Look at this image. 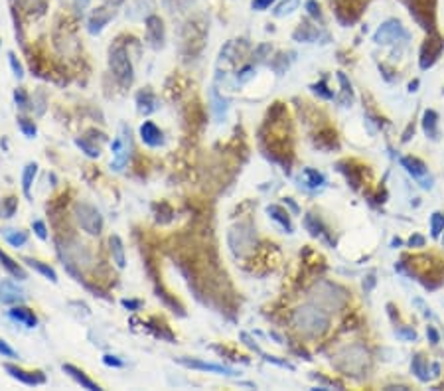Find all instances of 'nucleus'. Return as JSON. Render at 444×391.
Wrapping results in <instances>:
<instances>
[{
  "mask_svg": "<svg viewBox=\"0 0 444 391\" xmlns=\"http://www.w3.org/2000/svg\"><path fill=\"white\" fill-rule=\"evenodd\" d=\"M300 0H284L276 10H274V16H284V14H290L296 6H298Z\"/></svg>",
  "mask_w": 444,
  "mask_h": 391,
  "instance_id": "c9c22d12",
  "label": "nucleus"
},
{
  "mask_svg": "<svg viewBox=\"0 0 444 391\" xmlns=\"http://www.w3.org/2000/svg\"><path fill=\"white\" fill-rule=\"evenodd\" d=\"M18 127H20V131L24 133V137H28V139H34V137L38 135V129H36L34 121H30V119H26V117H20V119H18Z\"/></svg>",
  "mask_w": 444,
  "mask_h": 391,
  "instance_id": "473e14b6",
  "label": "nucleus"
},
{
  "mask_svg": "<svg viewBox=\"0 0 444 391\" xmlns=\"http://www.w3.org/2000/svg\"><path fill=\"white\" fill-rule=\"evenodd\" d=\"M443 241H444V239H443Z\"/></svg>",
  "mask_w": 444,
  "mask_h": 391,
  "instance_id": "13d9d810",
  "label": "nucleus"
},
{
  "mask_svg": "<svg viewBox=\"0 0 444 391\" xmlns=\"http://www.w3.org/2000/svg\"><path fill=\"white\" fill-rule=\"evenodd\" d=\"M417 85H419V81H415V83H411V85H409V89H411V91H417Z\"/></svg>",
  "mask_w": 444,
  "mask_h": 391,
  "instance_id": "5fc2aeb1",
  "label": "nucleus"
},
{
  "mask_svg": "<svg viewBox=\"0 0 444 391\" xmlns=\"http://www.w3.org/2000/svg\"><path fill=\"white\" fill-rule=\"evenodd\" d=\"M103 364L105 366H111V368H123L125 364H123V360H119L117 356H103Z\"/></svg>",
  "mask_w": 444,
  "mask_h": 391,
  "instance_id": "c03bdc74",
  "label": "nucleus"
},
{
  "mask_svg": "<svg viewBox=\"0 0 444 391\" xmlns=\"http://www.w3.org/2000/svg\"><path fill=\"white\" fill-rule=\"evenodd\" d=\"M8 314H10V318H12V320H16V322L24 324L26 328H34V326L38 324V318H36L34 311H30V309H26V307L14 305V307H12V311H10Z\"/></svg>",
  "mask_w": 444,
  "mask_h": 391,
  "instance_id": "aec40b11",
  "label": "nucleus"
},
{
  "mask_svg": "<svg viewBox=\"0 0 444 391\" xmlns=\"http://www.w3.org/2000/svg\"><path fill=\"white\" fill-rule=\"evenodd\" d=\"M304 226H306V230L314 235V237H320V239L328 241L330 245H334V241H332V239H330V235H328V230L322 226V222H320L314 214H308V216L304 218Z\"/></svg>",
  "mask_w": 444,
  "mask_h": 391,
  "instance_id": "4be33fe9",
  "label": "nucleus"
},
{
  "mask_svg": "<svg viewBox=\"0 0 444 391\" xmlns=\"http://www.w3.org/2000/svg\"><path fill=\"white\" fill-rule=\"evenodd\" d=\"M73 214H75V220L81 226V230L87 232L89 235H99L103 232V216L91 204H85V202L75 204Z\"/></svg>",
  "mask_w": 444,
  "mask_h": 391,
  "instance_id": "423d86ee",
  "label": "nucleus"
},
{
  "mask_svg": "<svg viewBox=\"0 0 444 391\" xmlns=\"http://www.w3.org/2000/svg\"><path fill=\"white\" fill-rule=\"evenodd\" d=\"M437 121H439V115L435 111H427L423 117V129L431 139H437Z\"/></svg>",
  "mask_w": 444,
  "mask_h": 391,
  "instance_id": "c85d7f7f",
  "label": "nucleus"
},
{
  "mask_svg": "<svg viewBox=\"0 0 444 391\" xmlns=\"http://www.w3.org/2000/svg\"><path fill=\"white\" fill-rule=\"evenodd\" d=\"M409 245H411V247H423V245H425V237H421V235H413V237L409 239Z\"/></svg>",
  "mask_w": 444,
  "mask_h": 391,
  "instance_id": "3c124183",
  "label": "nucleus"
},
{
  "mask_svg": "<svg viewBox=\"0 0 444 391\" xmlns=\"http://www.w3.org/2000/svg\"><path fill=\"white\" fill-rule=\"evenodd\" d=\"M8 62H10V68H12V72H14V76L18 79L24 78V68H22V64L18 62V58H16V54H8Z\"/></svg>",
  "mask_w": 444,
  "mask_h": 391,
  "instance_id": "58836bf2",
  "label": "nucleus"
},
{
  "mask_svg": "<svg viewBox=\"0 0 444 391\" xmlns=\"http://www.w3.org/2000/svg\"><path fill=\"white\" fill-rule=\"evenodd\" d=\"M231 232H233L235 235H239V241H237V239H235V241H229V245L233 247L235 253H243L245 249L251 247L253 239H255V235H253V232H251V226H239V228H233Z\"/></svg>",
  "mask_w": 444,
  "mask_h": 391,
  "instance_id": "dca6fc26",
  "label": "nucleus"
},
{
  "mask_svg": "<svg viewBox=\"0 0 444 391\" xmlns=\"http://www.w3.org/2000/svg\"><path fill=\"white\" fill-rule=\"evenodd\" d=\"M312 91H314L316 95L324 97V99H332V97H334V93H332V91H328V87H326V83H324V81H320V83L312 85Z\"/></svg>",
  "mask_w": 444,
  "mask_h": 391,
  "instance_id": "a19ab883",
  "label": "nucleus"
},
{
  "mask_svg": "<svg viewBox=\"0 0 444 391\" xmlns=\"http://www.w3.org/2000/svg\"><path fill=\"white\" fill-rule=\"evenodd\" d=\"M121 305H123L127 311H132V313H136V311L142 309V301H132V299H123Z\"/></svg>",
  "mask_w": 444,
  "mask_h": 391,
  "instance_id": "37998d69",
  "label": "nucleus"
},
{
  "mask_svg": "<svg viewBox=\"0 0 444 391\" xmlns=\"http://www.w3.org/2000/svg\"><path fill=\"white\" fill-rule=\"evenodd\" d=\"M16 208H18V200L16 198H6L0 202V218H12L16 214Z\"/></svg>",
  "mask_w": 444,
  "mask_h": 391,
  "instance_id": "2f4dec72",
  "label": "nucleus"
},
{
  "mask_svg": "<svg viewBox=\"0 0 444 391\" xmlns=\"http://www.w3.org/2000/svg\"><path fill=\"white\" fill-rule=\"evenodd\" d=\"M75 145H77V147H79V149H81V151H83L89 158H99V155H101V153H99V147L91 145L87 139H77V141H75Z\"/></svg>",
  "mask_w": 444,
  "mask_h": 391,
  "instance_id": "f704fd0d",
  "label": "nucleus"
},
{
  "mask_svg": "<svg viewBox=\"0 0 444 391\" xmlns=\"http://www.w3.org/2000/svg\"><path fill=\"white\" fill-rule=\"evenodd\" d=\"M415 305H419V307L423 309V314H425V316H433V313H431V309H427V307L423 305V301H415Z\"/></svg>",
  "mask_w": 444,
  "mask_h": 391,
  "instance_id": "864d4df0",
  "label": "nucleus"
},
{
  "mask_svg": "<svg viewBox=\"0 0 444 391\" xmlns=\"http://www.w3.org/2000/svg\"><path fill=\"white\" fill-rule=\"evenodd\" d=\"M154 0H134L128 10H127V16L130 20H146L148 16L154 14Z\"/></svg>",
  "mask_w": 444,
  "mask_h": 391,
  "instance_id": "2eb2a0df",
  "label": "nucleus"
},
{
  "mask_svg": "<svg viewBox=\"0 0 444 391\" xmlns=\"http://www.w3.org/2000/svg\"><path fill=\"white\" fill-rule=\"evenodd\" d=\"M62 370H63V372H65V374H67V376H69L71 380H75V382H77V384H79V386H81L83 390L101 391V388H99V386H97V384H95L93 380H89L87 376H85V374H83V372H81L79 368H75V366H71V364H63V366H62Z\"/></svg>",
  "mask_w": 444,
  "mask_h": 391,
  "instance_id": "a211bd4d",
  "label": "nucleus"
},
{
  "mask_svg": "<svg viewBox=\"0 0 444 391\" xmlns=\"http://www.w3.org/2000/svg\"><path fill=\"white\" fill-rule=\"evenodd\" d=\"M0 265L14 277V279H18V281H24V279H28V275H26V271L22 269V265H18L12 257H8L2 249H0Z\"/></svg>",
  "mask_w": 444,
  "mask_h": 391,
  "instance_id": "5701e85b",
  "label": "nucleus"
},
{
  "mask_svg": "<svg viewBox=\"0 0 444 391\" xmlns=\"http://www.w3.org/2000/svg\"><path fill=\"white\" fill-rule=\"evenodd\" d=\"M14 101L18 105V109H22V111H26L30 107V101H28V95H26L24 89H16L14 91Z\"/></svg>",
  "mask_w": 444,
  "mask_h": 391,
  "instance_id": "e433bc0d",
  "label": "nucleus"
},
{
  "mask_svg": "<svg viewBox=\"0 0 444 391\" xmlns=\"http://www.w3.org/2000/svg\"><path fill=\"white\" fill-rule=\"evenodd\" d=\"M411 370H413V374L421 380V382H429L433 376L429 374V364H427V360L421 356V354H417L415 358H413V364H411Z\"/></svg>",
  "mask_w": 444,
  "mask_h": 391,
  "instance_id": "bb28decb",
  "label": "nucleus"
},
{
  "mask_svg": "<svg viewBox=\"0 0 444 391\" xmlns=\"http://www.w3.org/2000/svg\"><path fill=\"white\" fill-rule=\"evenodd\" d=\"M367 352L361 346H350L336 354V358L332 360V364L346 376H361L367 368Z\"/></svg>",
  "mask_w": 444,
  "mask_h": 391,
  "instance_id": "20e7f679",
  "label": "nucleus"
},
{
  "mask_svg": "<svg viewBox=\"0 0 444 391\" xmlns=\"http://www.w3.org/2000/svg\"><path fill=\"white\" fill-rule=\"evenodd\" d=\"M89 0H73V8L75 10H83V8H87Z\"/></svg>",
  "mask_w": 444,
  "mask_h": 391,
  "instance_id": "603ef678",
  "label": "nucleus"
},
{
  "mask_svg": "<svg viewBox=\"0 0 444 391\" xmlns=\"http://www.w3.org/2000/svg\"><path fill=\"white\" fill-rule=\"evenodd\" d=\"M338 79H340V83H342V89H344V101H346V103H348V101L352 103V99H354V93H352V85H350L348 78H346V76H344V74L340 72V74H338Z\"/></svg>",
  "mask_w": 444,
  "mask_h": 391,
  "instance_id": "4c0bfd02",
  "label": "nucleus"
},
{
  "mask_svg": "<svg viewBox=\"0 0 444 391\" xmlns=\"http://www.w3.org/2000/svg\"><path fill=\"white\" fill-rule=\"evenodd\" d=\"M22 2H36V0H22Z\"/></svg>",
  "mask_w": 444,
  "mask_h": 391,
  "instance_id": "4d7b16f0",
  "label": "nucleus"
},
{
  "mask_svg": "<svg viewBox=\"0 0 444 391\" xmlns=\"http://www.w3.org/2000/svg\"><path fill=\"white\" fill-rule=\"evenodd\" d=\"M292 324L296 326L300 334L308 338H316L328 330L330 318H328V313L320 309L318 305H306L292 313Z\"/></svg>",
  "mask_w": 444,
  "mask_h": 391,
  "instance_id": "f257e3e1",
  "label": "nucleus"
},
{
  "mask_svg": "<svg viewBox=\"0 0 444 391\" xmlns=\"http://www.w3.org/2000/svg\"><path fill=\"white\" fill-rule=\"evenodd\" d=\"M316 38H318V30L306 22L300 24V28L294 32V40H300V42H314Z\"/></svg>",
  "mask_w": 444,
  "mask_h": 391,
  "instance_id": "cd10ccee",
  "label": "nucleus"
},
{
  "mask_svg": "<svg viewBox=\"0 0 444 391\" xmlns=\"http://www.w3.org/2000/svg\"><path fill=\"white\" fill-rule=\"evenodd\" d=\"M4 370L8 372L10 378L18 380L24 386H42V384H46V376L42 372H26V370H22L18 366H12V364H6Z\"/></svg>",
  "mask_w": 444,
  "mask_h": 391,
  "instance_id": "9d476101",
  "label": "nucleus"
},
{
  "mask_svg": "<svg viewBox=\"0 0 444 391\" xmlns=\"http://www.w3.org/2000/svg\"><path fill=\"white\" fill-rule=\"evenodd\" d=\"M26 301L24 291H20L12 281H2L0 283V305H20Z\"/></svg>",
  "mask_w": 444,
  "mask_h": 391,
  "instance_id": "ddd939ff",
  "label": "nucleus"
},
{
  "mask_svg": "<svg viewBox=\"0 0 444 391\" xmlns=\"http://www.w3.org/2000/svg\"><path fill=\"white\" fill-rule=\"evenodd\" d=\"M443 52V40L441 38H433V40H427V44L423 46V54H421V68L427 70L431 68L437 58L441 56Z\"/></svg>",
  "mask_w": 444,
  "mask_h": 391,
  "instance_id": "4468645a",
  "label": "nucleus"
},
{
  "mask_svg": "<svg viewBox=\"0 0 444 391\" xmlns=\"http://www.w3.org/2000/svg\"><path fill=\"white\" fill-rule=\"evenodd\" d=\"M401 164H403V168H405L415 180H419V184H421L423 188H433V178H431V176L427 178V166H425L419 158L403 156L401 158Z\"/></svg>",
  "mask_w": 444,
  "mask_h": 391,
  "instance_id": "1a4fd4ad",
  "label": "nucleus"
},
{
  "mask_svg": "<svg viewBox=\"0 0 444 391\" xmlns=\"http://www.w3.org/2000/svg\"><path fill=\"white\" fill-rule=\"evenodd\" d=\"M113 16H115V10L99 8V10L93 14V18L89 20V32H91V34H99V32L105 28V24H107Z\"/></svg>",
  "mask_w": 444,
  "mask_h": 391,
  "instance_id": "412c9836",
  "label": "nucleus"
},
{
  "mask_svg": "<svg viewBox=\"0 0 444 391\" xmlns=\"http://www.w3.org/2000/svg\"><path fill=\"white\" fill-rule=\"evenodd\" d=\"M0 356H2V358H12V360H16V358H18V352H16L6 340L0 338Z\"/></svg>",
  "mask_w": 444,
  "mask_h": 391,
  "instance_id": "ea45409f",
  "label": "nucleus"
},
{
  "mask_svg": "<svg viewBox=\"0 0 444 391\" xmlns=\"http://www.w3.org/2000/svg\"><path fill=\"white\" fill-rule=\"evenodd\" d=\"M24 263H28V267H32L34 271H38L40 275H44L48 281H52V283H58V273L50 267V265H46V263H42V261H38V259H24Z\"/></svg>",
  "mask_w": 444,
  "mask_h": 391,
  "instance_id": "a878e982",
  "label": "nucleus"
},
{
  "mask_svg": "<svg viewBox=\"0 0 444 391\" xmlns=\"http://www.w3.org/2000/svg\"><path fill=\"white\" fill-rule=\"evenodd\" d=\"M136 109H138L140 115H150V113H154V111L160 109V103H158V99H156L154 93H150V91H138L136 93Z\"/></svg>",
  "mask_w": 444,
  "mask_h": 391,
  "instance_id": "f3484780",
  "label": "nucleus"
},
{
  "mask_svg": "<svg viewBox=\"0 0 444 391\" xmlns=\"http://www.w3.org/2000/svg\"><path fill=\"white\" fill-rule=\"evenodd\" d=\"M111 151H113V162L111 168L115 172L125 170V166L128 164L130 151H132V139H130V129L127 125H121V135L111 143Z\"/></svg>",
  "mask_w": 444,
  "mask_h": 391,
  "instance_id": "39448f33",
  "label": "nucleus"
},
{
  "mask_svg": "<svg viewBox=\"0 0 444 391\" xmlns=\"http://www.w3.org/2000/svg\"><path fill=\"white\" fill-rule=\"evenodd\" d=\"M36 174H38V164H36V162L26 164L24 174H22V190H24V196H26V198H30V196H32L30 192H32V184H34Z\"/></svg>",
  "mask_w": 444,
  "mask_h": 391,
  "instance_id": "b1692460",
  "label": "nucleus"
},
{
  "mask_svg": "<svg viewBox=\"0 0 444 391\" xmlns=\"http://www.w3.org/2000/svg\"><path fill=\"white\" fill-rule=\"evenodd\" d=\"M427 336H429L431 344H439V332L435 330V326H429L427 328Z\"/></svg>",
  "mask_w": 444,
  "mask_h": 391,
  "instance_id": "de8ad7c7",
  "label": "nucleus"
},
{
  "mask_svg": "<svg viewBox=\"0 0 444 391\" xmlns=\"http://www.w3.org/2000/svg\"><path fill=\"white\" fill-rule=\"evenodd\" d=\"M444 230V214L441 212H435L433 218H431V234L433 237H439Z\"/></svg>",
  "mask_w": 444,
  "mask_h": 391,
  "instance_id": "72a5a7b5",
  "label": "nucleus"
},
{
  "mask_svg": "<svg viewBox=\"0 0 444 391\" xmlns=\"http://www.w3.org/2000/svg\"><path fill=\"white\" fill-rule=\"evenodd\" d=\"M397 336H399V338H405V340H409V342L417 340V332H415V330H409V328H399V330H397Z\"/></svg>",
  "mask_w": 444,
  "mask_h": 391,
  "instance_id": "a18cd8bd",
  "label": "nucleus"
},
{
  "mask_svg": "<svg viewBox=\"0 0 444 391\" xmlns=\"http://www.w3.org/2000/svg\"><path fill=\"white\" fill-rule=\"evenodd\" d=\"M306 8H308L310 16H314V18H320V6L316 4V0H308V2H306Z\"/></svg>",
  "mask_w": 444,
  "mask_h": 391,
  "instance_id": "49530a36",
  "label": "nucleus"
},
{
  "mask_svg": "<svg viewBox=\"0 0 444 391\" xmlns=\"http://www.w3.org/2000/svg\"><path fill=\"white\" fill-rule=\"evenodd\" d=\"M4 237H6V241L12 245V247H22V245H26V241H28V234L26 232H22V230H6L4 232Z\"/></svg>",
  "mask_w": 444,
  "mask_h": 391,
  "instance_id": "7c9ffc66",
  "label": "nucleus"
},
{
  "mask_svg": "<svg viewBox=\"0 0 444 391\" xmlns=\"http://www.w3.org/2000/svg\"><path fill=\"white\" fill-rule=\"evenodd\" d=\"M409 34L407 30L401 26L399 20H387L373 36V42L375 44H393V42H399V40H407Z\"/></svg>",
  "mask_w": 444,
  "mask_h": 391,
  "instance_id": "0eeeda50",
  "label": "nucleus"
},
{
  "mask_svg": "<svg viewBox=\"0 0 444 391\" xmlns=\"http://www.w3.org/2000/svg\"><path fill=\"white\" fill-rule=\"evenodd\" d=\"M266 214H268L274 222H278V224L286 230V234H292V224H290V218H288V214H286L280 206H268V208H266Z\"/></svg>",
  "mask_w": 444,
  "mask_h": 391,
  "instance_id": "393cba45",
  "label": "nucleus"
},
{
  "mask_svg": "<svg viewBox=\"0 0 444 391\" xmlns=\"http://www.w3.org/2000/svg\"><path fill=\"white\" fill-rule=\"evenodd\" d=\"M176 362L190 370H201V372H211V374H221V376H237L235 370L221 366V364H209V362H201V360H193V358H176Z\"/></svg>",
  "mask_w": 444,
  "mask_h": 391,
  "instance_id": "6e6552de",
  "label": "nucleus"
},
{
  "mask_svg": "<svg viewBox=\"0 0 444 391\" xmlns=\"http://www.w3.org/2000/svg\"><path fill=\"white\" fill-rule=\"evenodd\" d=\"M302 176H304V180H306V184H308L310 188H320V186L326 184L324 176H322L318 170H314V168H304V170H302Z\"/></svg>",
  "mask_w": 444,
  "mask_h": 391,
  "instance_id": "c756f323",
  "label": "nucleus"
},
{
  "mask_svg": "<svg viewBox=\"0 0 444 391\" xmlns=\"http://www.w3.org/2000/svg\"><path fill=\"white\" fill-rule=\"evenodd\" d=\"M312 301H314V305H318L320 309H324L326 313H330V311H340L346 303H348V293L342 289V287H338V285H334V283H330V281H320L314 289H312Z\"/></svg>",
  "mask_w": 444,
  "mask_h": 391,
  "instance_id": "f03ea898",
  "label": "nucleus"
},
{
  "mask_svg": "<svg viewBox=\"0 0 444 391\" xmlns=\"http://www.w3.org/2000/svg\"><path fill=\"white\" fill-rule=\"evenodd\" d=\"M251 78H253V68L249 66V68H245V70L241 72V76H239V83H245V81H249Z\"/></svg>",
  "mask_w": 444,
  "mask_h": 391,
  "instance_id": "8fccbe9b",
  "label": "nucleus"
},
{
  "mask_svg": "<svg viewBox=\"0 0 444 391\" xmlns=\"http://www.w3.org/2000/svg\"><path fill=\"white\" fill-rule=\"evenodd\" d=\"M146 38L152 48H162L164 46V22L158 16H148L146 18Z\"/></svg>",
  "mask_w": 444,
  "mask_h": 391,
  "instance_id": "9b49d317",
  "label": "nucleus"
},
{
  "mask_svg": "<svg viewBox=\"0 0 444 391\" xmlns=\"http://www.w3.org/2000/svg\"><path fill=\"white\" fill-rule=\"evenodd\" d=\"M140 141H142L146 147L156 149V147L164 145V135H162V131H160L152 121H144V123L140 125Z\"/></svg>",
  "mask_w": 444,
  "mask_h": 391,
  "instance_id": "f8f14e48",
  "label": "nucleus"
},
{
  "mask_svg": "<svg viewBox=\"0 0 444 391\" xmlns=\"http://www.w3.org/2000/svg\"><path fill=\"white\" fill-rule=\"evenodd\" d=\"M391 245H393V247H397V245H401V239H393V241H391Z\"/></svg>",
  "mask_w": 444,
  "mask_h": 391,
  "instance_id": "6e6d98bb",
  "label": "nucleus"
},
{
  "mask_svg": "<svg viewBox=\"0 0 444 391\" xmlns=\"http://www.w3.org/2000/svg\"><path fill=\"white\" fill-rule=\"evenodd\" d=\"M109 247H111L113 263H115L119 269H125V267H127V255H125L123 239H121L119 235H111V237H109Z\"/></svg>",
  "mask_w": 444,
  "mask_h": 391,
  "instance_id": "6ab92c4d",
  "label": "nucleus"
},
{
  "mask_svg": "<svg viewBox=\"0 0 444 391\" xmlns=\"http://www.w3.org/2000/svg\"><path fill=\"white\" fill-rule=\"evenodd\" d=\"M109 68L113 72L115 79L123 85V87H128L134 79V70H132V64H130V58H128V52L127 48L117 42L111 46L109 50Z\"/></svg>",
  "mask_w": 444,
  "mask_h": 391,
  "instance_id": "7ed1b4c3",
  "label": "nucleus"
},
{
  "mask_svg": "<svg viewBox=\"0 0 444 391\" xmlns=\"http://www.w3.org/2000/svg\"><path fill=\"white\" fill-rule=\"evenodd\" d=\"M32 228H34V234L38 235L40 239H48V230H46V224L44 222H40V220H36L34 224H32Z\"/></svg>",
  "mask_w": 444,
  "mask_h": 391,
  "instance_id": "79ce46f5",
  "label": "nucleus"
},
{
  "mask_svg": "<svg viewBox=\"0 0 444 391\" xmlns=\"http://www.w3.org/2000/svg\"><path fill=\"white\" fill-rule=\"evenodd\" d=\"M272 2H274V0H253V8H255V10H265V8H268Z\"/></svg>",
  "mask_w": 444,
  "mask_h": 391,
  "instance_id": "09e8293b",
  "label": "nucleus"
}]
</instances>
